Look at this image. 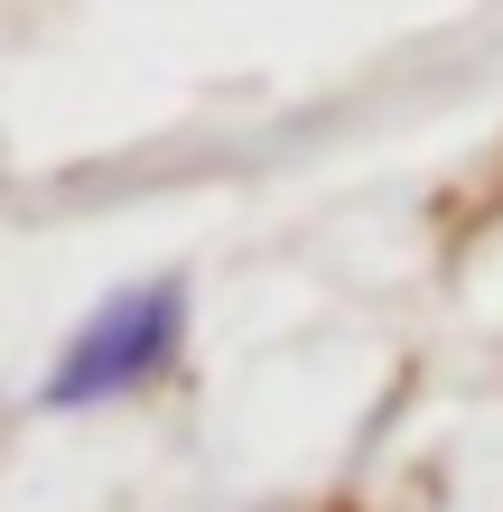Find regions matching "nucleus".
I'll return each instance as SVG.
<instances>
[{"label":"nucleus","instance_id":"1","mask_svg":"<svg viewBox=\"0 0 503 512\" xmlns=\"http://www.w3.org/2000/svg\"><path fill=\"white\" fill-rule=\"evenodd\" d=\"M177 326H187V289L177 280L122 289L112 308H94L66 336V354H56V373H47V410H103V401H122V391H140L150 373H168Z\"/></svg>","mask_w":503,"mask_h":512}]
</instances>
